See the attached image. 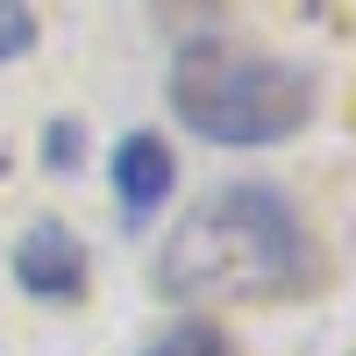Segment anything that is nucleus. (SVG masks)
Masks as SVG:
<instances>
[{
    "label": "nucleus",
    "instance_id": "nucleus-1",
    "mask_svg": "<svg viewBox=\"0 0 356 356\" xmlns=\"http://www.w3.org/2000/svg\"><path fill=\"white\" fill-rule=\"evenodd\" d=\"M314 271H321V257H314V235L300 221V207L278 186H257V178L214 186L150 257L157 300L186 307V314L300 300L314 285Z\"/></svg>",
    "mask_w": 356,
    "mask_h": 356
},
{
    "label": "nucleus",
    "instance_id": "nucleus-2",
    "mask_svg": "<svg viewBox=\"0 0 356 356\" xmlns=\"http://www.w3.org/2000/svg\"><path fill=\"white\" fill-rule=\"evenodd\" d=\"M314 100L321 86L307 65L228 36H186L164 72L171 122L214 150H278L314 122Z\"/></svg>",
    "mask_w": 356,
    "mask_h": 356
},
{
    "label": "nucleus",
    "instance_id": "nucleus-3",
    "mask_svg": "<svg viewBox=\"0 0 356 356\" xmlns=\"http://www.w3.org/2000/svg\"><path fill=\"white\" fill-rule=\"evenodd\" d=\"M8 271H15V285L29 300H43V307H79L86 292H93V257H86V243L65 221H50V214L15 235Z\"/></svg>",
    "mask_w": 356,
    "mask_h": 356
},
{
    "label": "nucleus",
    "instance_id": "nucleus-4",
    "mask_svg": "<svg viewBox=\"0 0 356 356\" xmlns=\"http://www.w3.org/2000/svg\"><path fill=\"white\" fill-rule=\"evenodd\" d=\"M107 186H114V207H122V228H143L178 193V150L157 129H129L107 157Z\"/></svg>",
    "mask_w": 356,
    "mask_h": 356
},
{
    "label": "nucleus",
    "instance_id": "nucleus-5",
    "mask_svg": "<svg viewBox=\"0 0 356 356\" xmlns=\"http://www.w3.org/2000/svg\"><path fill=\"white\" fill-rule=\"evenodd\" d=\"M136 356H243V349H235V335L221 328V321H207V314H186L178 328H164L150 349H136Z\"/></svg>",
    "mask_w": 356,
    "mask_h": 356
},
{
    "label": "nucleus",
    "instance_id": "nucleus-6",
    "mask_svg": "<svg viewBox=\"0 0 356 356\" xmlns=\"http://www.w3.org/2000/svg\"><path fill=\"white\" fill-rule=\"evenodd\" d=\"M79 164H86V122H79V114H50V122H43V171L65 178Z\"/></svg>",
    "mask_w": 356,
    "mask_h": 356
},
{
    "label": "nucleus",
    "instance_id": "nucleus-7",
    "mask_svg": "<svg viewBox=\"0 0 356 356\" xmlns=\"http://www.w3.org/2000/svg\"><path fill=\"white\" fill-rule=\"evenodd\" d=\"M36 50V8L29 0H0V65Z\"/></svg>",
    "mask_w": 356,
    "mask_h": 356
},
{
    "label": "nucleus",
    "instance_id": "nucleus-8",
    "mask_svg": "<svg viewBox=\"0 0 356 356\" xmlns=\"http://www.w3.org/2000/svg\"><path fill=\"white\" fill-rule=\"evenodd\" d=\"M349 356H356V349H349Z\"/></svg>",
    "mask_w": 356,
    "mask_h": 356
}]
</instances>
